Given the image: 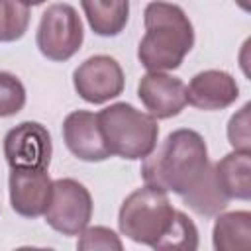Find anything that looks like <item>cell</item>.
Instances as JSON below:
<instances>
[{"label":"cell","instance_id":"obj_19","mask_svg":"<svg viewBox=\"0 0 251 251\" xmlns=\"http://www.w3.org/2000/svg\"><path fill=\"white\" fill-rule=\"evenodd\" d=\"M25 104V88L22 80L6 71H0V118L18 114Z\"/></svg>","mask_w":251,"mask_h":251},{"label":"cell","instance_id":"obj_2","mask_svg":"<svg viewBox=\"0 0 251 251\" xmlns=\"http://www.w3.org/2000/svg\"><path fill=\"white\" fill-rule=\"evenodd\" d=\"M145 35L139 41L137 57L147 71L167 73L180 67L194 45V27L176 4L153 0L143 12Z\"/></svg>","mask_w":251,"mask_h":251},{"label":"cell","instance_id":"obj_16","mask_svg":"<svg viewBox=\"0 0 251 251\" xmlns=\"http://www.w3.org/2000/svg\"><path fill=\"white\" fill-rule=\"evenodd\" d=\"M182 200H184V204L188 208H192L200 216H216L229 202V198L222 192V188L216 182L214 167L212 165H208V169L200 176V180L190 190H186L182 194Z\"/></svg>","mask_w":251,"mask_h":251},{"label":"cell","instance_id":"obj_20","mask_svg":"<svg viewBox=\"0 0 251 251\" xmlns=\"http://www.w3.org/2000/svg\"><path fill=\"white\" fill-rule=\"evenodd\" d=\"M78 241L76 247L80 251H92V249H102V251H122L124 243L122 239L116 235V231H112L110 227L104 226H94V227H84L78 233Z\"/></svg>","mask_w":251,"mask_h":251},{"label":"cell","instance_id":"obj_15","mask_svg":"<svg viewBox=\"0 0 251 251\" xmlns=\"http://www.w3.org/2000/svg\"><path fill=\"white\" fill-rule=\"evenodd\" d=\"M214 249L218 251H249L251 247V214L247 210L218 216L212 231Z\"/></svg>","mask_w":251,"mask_h":251},{"label":"cell","instance_id":"obj_6","mask_svg":"<svg viewBox=\"0 0 251 251\" xmlns=\"http://www.w3.org/2000/svg\"><path fill=\"white\" fill-rule=\"evenodd\" d=\"M43 216L55 231L78 235L92 218V196L88 188L75 178L53 180L51 202Z\"/></svg>","mask_w":251,"mask_h":251},{"label":"cell","instance_id":"obj_7","mask_svg":"<svg viewBox=\"0 0 251 251\" xmlns=\"http://www.w3.org/2000/svg\"><path fill=\"white\" fill-rule=\"evenodd\" d=\"M51 151V135L37 122H22L4 137V157L14 171H47Z\"/></svg>","mask_w":251,"mask_h":251},{"label":"cell","instance_id":"obj_3","mask_svg":"<svg viewBox=\"0 0 251 251\" xmlns=\"http://www.w3.org/2000/svg\"><path fill=\"white\" fill-rule=\"evenodd\" d=\"M96 116L110 155L135 161L145 159L157 147L159 126L151 114H145L131 104L116 102Z\"/></svg>","mask_w":251,"mask_h":251},{"label":"cell","instance_id":"obj_17","mask_svg":"<svg viewBox=\"0 0 251 251\" xmlns=\"http://www.w3.org/2000/svg\"><path fill=\"white\" fill-rule=\"evenodd\" d=\"M29 25V6L22 0H0V41L20 39Z\"/></svg>","mask_w":251,"mask_h":251},{"label":"cell","instance_id":"obj_9","mask_svg":"<svg viewBox=\"0 0 251 251\" xmlns=\"http://www.w3.org/2000/svg\"><path fill=\"white\" fill-rule=\"evenodd\" d=\"M137 96L155 120H167L186 106V84L173 75L149 71L137 84Z\"/></svg>","mask_w":251,"mask_h":251},{"label":"cell","instance_id":"obj_11","mask_svg":"<svg viewBox=\"0 0 251 251\" xmlns=\"http://www.w3.org/2000/svg\"><path fill=\"white\" fill-rule=\"evenodd\" d=\"M63 137L69 151L80 161L98 163L110 157V151L100 131L98 116L92 112H71L63 122Z\"/></svg>","mask_w":251,"mask_h":251},{"label":"cell","instance_id":"obj_13","mask_svg":"<svg viewBox=\"0 0 251 251\" xmlns=\"http://www.w3.org/2000/svg\"><path fill=\"white\" fill-rule=\"evenodd\" d=\"M214 176L222 192L231 200L251 198V153L233 151L214 165Z\"/></svg>","mask_w":251,"mask_h":251},{"label":"cell","instance_id":"obj_12","mask_svg":"<svg viewBox=\"0 0 251 251\" xmlns=\"http://www.w3.org/2000/svg\"><path fill=\"white\" fill-rule=\"evenodd\" d=\"M239 96L235 78L218 69L202 71L192 76L186 86V104L198 110H224L231 106Z\"/></svg>","mask_w":251,"mask_h":251},{"label":"cell","instance_id":"obj_18","mask_svg":"<svg viewBox=\"0 0 251 251\" xmlns=\"http://www.w3.org/2000/svg\"><path fill=\"white\" fill-rule=\"evenodd\" d=\"M198 247V229L194 222L182 214L176 212L171 229L165 233V237L157 243L155 249H173V251H194Z\"/></svg>","mask_w":251,"mask_h":251},{"label":"cell","instance_id":"obj_5","mask_svg":"<svg viewBox=\"0 0 251 251\" xmlns=\"http://www.w3.org/2000/svg\"><path fill=\"white\" fill-rule=\"evenodd\" d=\"M84 29L78 12L71 4H51L37 27V49L51 61L71 59L82 45Z\"/></svg>","mask_w":251,"mask_h":251},{"label":"cell","instance_id":"obj_21","mask_svg":"<svg viewBox=\"0 0 251 251\" xmlns=\"http://www.w3.org/2000/svg\"><path fill=\"white\" fill-rule=\"evenodd\" d=\"M249 104H245L237 114L229 118L227 124V139L235 151H249L251 149V135H249Z\"/></svg>","mask_w":251,"mask_h":251},{"label":"cell","instance_id":"obj_8","mask_svg":"<svg viewBox=\"0 0 251 251\" xmlns=\"http://www.w3.org/2000/svg\"><path fill=\"white\" fill-rule=\"evenodd\" d=\"M76 94L90 104H104L122 94L126 78L120 63L110 55H94L73 73Z\"/></svg>","mask_w":251,"mask_h":251},{"label":"cell","instance_id":"obj_1","mask_svg":"<svg viewBox=\"0 0 251 251\" xmlns=\"http://www.w3.org/2000/svg\"><path fill=\"white\" fill-rule=\"evenodd\" d=\"M208 165L204 137L194 129H176L143 159L141 176L145 184L182 196L200 180Z\"/></svg>","mask_w":251,"mask_h":251},{"label":"cell","instance_id":"obj_10","mask_svg":"<svg viewBox=\"0 0 251 251\" xmlns=\"http://www.w3.org/2000/svg\"><path fill=\"white\" fill-rule=\"evenodd\" d=\"M10 204L24 218L43 216L53 194V180L45 171H14L8 178Z\"/></svg>","mask_w":251,"mask_h":251},{"label":"cell","instance_id":"obj_14","mask_svg":"<svg viewBox=\"0 0 251 251\" xmlns=\"http://www.w3.org/2000/svg\"><path fill=\"white\" fill-rule=\"evenodd\" d=\"M82 12L94 33L118 35L129 18V0H80Z\"/></svg>","mask_w":251,"mask_h":251},{"label":"cell","instance_id":"obj_22","mask_svg":"<svg viewBox=\"0 0 251 251\" xmlns=\"http://www.w3.org/2000/svg\"><path fill=\"white\" fill-rule=\"evenodd\" d=\"M24 4H27V6H39V4H43L45 0H22Z\"/></svg>","mask_w":251,"mask_h":251},{"label":"cell","instance_id":"obj_4","mask_svg":"<svg viewBox=\"0 0 251 251\" xmlns=\"http://www.w3.org/2000/svg\"><path fill=\"white\" fill-rule=\"evenodd\" d=\"M176 210L173 208L165 190L145 184L133 190L120 208V231L135 243L157 247V243L171 229Z\"/></svg>","mask_w":251,"mask_h":251}]
</instances>
